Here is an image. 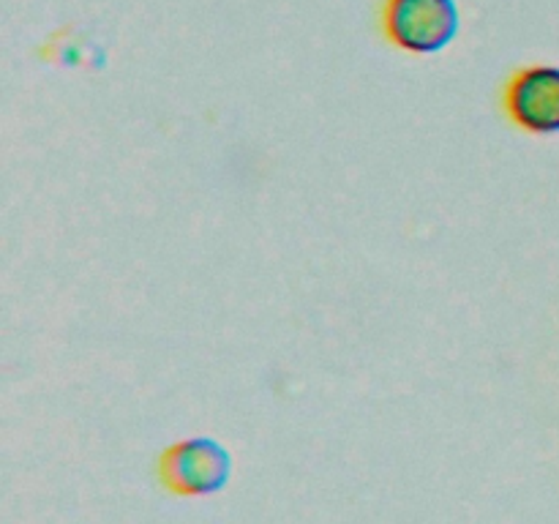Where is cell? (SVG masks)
Wrapping results in <instances>:
<instances>
[{
	"label": "cell",
	"mask_w": 559,
	"mask_h": 524,
	"mask_svg": "<svg viewBox=\"0 0 559 524\" xmlns=\"http://www.w3.org/2000/svg\"><path fill=\"white\" fill-rule=\"evenodd\" d=\"M502 107L530 134H559V66H524L508 76Z\"/></svg>",
	"instance_id": "obj_3"
},
{
	"label": "cell",
	"mask_w": 559,
	"mask_h": 524,
	"mask_svg": "<svg viewBox=\"0 0 559 524\" xmlns=\"http://www.w3.org/2000/svg\"><path fill=\"white\" fill-rule=\"evenodd\" d=\"M380 25L388 41L413 55H435L459 33L456 0H382Z\"/></svg>",
	"instance_id": "obj_1"
},
{
	"label": "cell",
	"mask_w": 559,
	"mask_h": 524,
	"mask_svg": "<svg viewBox=\"0 0 559 524\" xmlns=\"http://www.w3.org/2000/svg\"><path fill=\"white\" fill-rule=\"evenodd\" d=\"M233 473V458L227 448L211 437H189L158 456V478L164 489L180 497L216 495L227 486Z\"/></svg>",
	"instance_id": "obj_2"
}]
</instances>
